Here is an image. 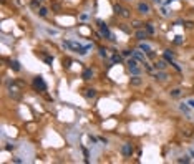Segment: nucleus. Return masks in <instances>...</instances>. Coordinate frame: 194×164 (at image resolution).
Segmentation results:
<instances>
[{
	"instance_id": "nucleus-13",
	"label": "nucleus",
	"mask_w": 194,
	"mask_h": 164,
	"mask_svg": "<svg viewBox=\"0 0 194 164\" xmlns=\"http://www.w3.org/2000/svg\"><path fill=\"white\" fill-rule=\"evenodd\" d=\"M181 88H174V90H171L169 91V95H171V98H179L181 96Z\"/></svg>"
},
{
	"instance_id": "nucleus-20",
	"label": "nucleus",
	"mask_w": 194,
	"mask_h": 164,
	"mask_svg": "<svg viewBox=\"0 0 194 164\" xmlns=\"http://www.w3.org/2000/svg\"><path fill=\"white\" fill-rule=\"evenodd\" d=\"M42 56H43V60H45V63H47V65H52V63H53V56H50V55H45V53H43Z\"/></svg>"
},
{
	"instance_id": "nucleus-23",
	"label": "nucleus",
	"mask_w": 194,
	"mask_h": 164,
	"mask_svg": "<svg viewBox=\"0 0 194 164\" xmlns=\"http://www.w3.org/2000/svg\"><path fill=\"white\" fill-rule=\"evenodd\" d=\"M121 55L126 56V58H130V56H133V50H123V52H121Z\"/></svg>"
},
{
	"instance_id": "nucleus-24",
	"label": "nucleus",
	"mask_w": 194,
	"mask_h": 164,
	"mask_svg": "<svg viewBox=\"0 0 194 164\" xmlns=\"http://www.w3.org/2000/svg\"><path fill=\"white\" fill-rule=\"evenodd\" d=\"M178 162H191V159H189V156H184V157H179Z\"/></svg>"
},
{
	"instance_id": "nucleus-8",
	"label": "nucleus",
	"mask_w": 194,
	"mask_h": 164,
	"mask_svg": "<svg viewBox=\"0 0 194 164\" xmlns=\"http://www.w3.org/2000/svg\"><path fill=\"white\" fill-rule=\"evenodd\" d=\"M85 98H88V100H93V98H96V90L95 88H88V90H85Z\"/></svg>"
},
{
	"instance_id": "nucleus-30",
	"label": "nucleus",
	"mask_w": 194,
	"mask_h": 164,
	"mask_svg": "<svg viewBox=\"0 0 194 164\" xmlns=\"http://www.w3.org/2000/svg\"><path fill=\"white\" fill-rule=\"evenodd\" d=\"M182 23L186 25V28H192L194 27V22H182Z\"/></svg>"
},
{
	"instance_id": "nucleus-10",
	"label": "nucleus",
	"mask_w": 194,
	"mask_h": 164,
	"mask_svg": "<svg viewBox=\"0 0 194 164\" xmlns=\"http://www.w3.org/2000/svg\"><path fill=\"white\" fill-rule=\"evenodd\" d=\"M168 65H169V63H168L166 60H158V61L154 63V68H156V70H166Z\"/></svg>"
},
{
	"instance_id": "nucleus-32",
	"label": "nucleus",
	"mask_w": 194,
	"mask_h": 164,
	"mask_svg": "<svg viewBox=\"0 0 194 164\" xmlns=\"http://www.w3.org/2000/svg\"><path fill=\"white\" fill-rule=\"evenodd\" d=\"M187 104H189L191 108H194V100H187Z\"/></svg>"
},
{
	"instance_id": "nucleus-6",
	"label": "nucleus",
	"mask_w": 194,
	"mask_h": 164,
	"mask_svg": "<svg viewBox=\"0 0 194 164\" xmlns=\"http://www.w3.org/2000/svg\"><path fill=\"white\" fill-rule=\"evenodd\" d=\"M154 80H161V81H164V80H168L169 76H168V73L164 71V70H158V73H154Z\"/></svg>"
},
{
	"instance_id": "nucleus-31",
	"label": "nucleus",
	"mask_w": 194,
	"mask_h": 164,
	"mask_svg": "<svg viewBox=\"0 0 194 164\" xmlns=\"http://www.w3.org/2000/svg\"><path fill=\"white\" fill-rule=\"evenodd\" d=\"M121 30H123V32H126V33H130V28L124 27V25H121Z\"/></svg>"
},
{
	"instance_id": "nucleus-7",
	"label": "nucleus",
	"mask_w": 194,
	"mask_h": 164,
	"mask_svg": "<svg viewBox=\"0 0 194 164\" xmlns=\"http://www.w3.org/2000/svg\"><path fill=\"white\" fill-rule=\"evenodd\" d=\"M130 85H131V86H141L143 80L139 78V75H135V76H131V78H130Z\"/></svg>"
},
{
	"instance_id": "nucleus-27",
	"label": "nucleus",
	"mask_w": 194,
	"mask_h": 164,
	"mask_svg": "<svg viewBox=\"0 0 194 164\" xmlns=\"http://www.w3.org/2000/svg\"><path fill=\"white\" fill-rule=\"evenodd\" d=\"M169 65H173V68H174L176 70V71H179V73H181V66H179V65L178 63H174V61H171V63Z\"/></svg>"
},
{
	"instance_id": "nucleus-28",
	"label": "nucleus",
	"mask_w": 194,
	"mask_h": 164,
	"mask_svg": "<svg viewBox=\"0 0 194 164\" xmlns=\"http://www.w3.org/2000/svg\"><path fill=\"white\" fill-rule=\"evenodd\" d=\"M143 65H144V68H146V70H148V71H149V73H153V66H151V65L148 63V61H144V63H143Z\"/></svg>"
},
{
	"instance_id": "nucleus-17",
	"label": "nucleus",
	"mask_w": 194,
	"mask_h": 164,
	"mask_svg": "<svg viewBox=\"0 0 194 164\" xmlns=\"http://www.w3.org/2000/svg\"><path fill=\"white\" fill-rule=\"evenodd\" d=\"M10 66H12L15 71H20V63H18L17 60H12V61H10Z\"/></svg>"
},
{
	"instance_id": "nucleus-11",
	"label": "nucleus",
	"mask_w": 194,
	"mask_h": 164,
	"mask_svg": "<svg viewBox=\"0 0 194 164\" xmlns=\"http://www.w3.org/2000/svg\"><path fill=\"white\" fill-rule=\"evenodd\" d=\"M81 78H83V80H91V78H93V70L91 68H85L83 70V75H81Z\"/></svg>"
},
{
	"instance_id": "nucleus-4",
	"label": "nucleus",
	"mask_w": 194,
	"mask_h": 164,
	"mask_svg": "<svg viewBox=\"0 0 194 164\" xmlns=\"http://www.w3.org/2000/svg\"><path fill=\"white\" fill-rule=\"evenodd\" d=\"M138 12L141 13V15H148V13H151L149 4H146V2H139V4H138Z\"/></svg>"
},
{
	"instance_id": "nucleus-15",
	"label": "nucleus",
	"mask_w": 194,
	"mask_h": 164,
	"mask_svg": "<svg viewBox=\"0 0 194 164\" xmlns=\"http://www.w3.org/2000/svg\"><path fill=\"white\" fill-rule=\"evenodd\" d=\"M111 61H113V65H116V63H121V61H123V58H121L118 53H115V55H113V58H111Z\"/></svg>"
},
{
	"instance_id": "nucleus-9",
	"label": "nucleus",
	"mask_w": 194,
	"mask_h": 164,
	"mask_svg": "<svg viewBox=\"0 0 194 164\" xmlns=\"http://www.w3.org/2000/svg\"><path fill=\"white\" fill-rule=\"evenodd\" d=\"M138 65H139V61L136 60L135 56H130V58L126 60V66H128V68H135V66H138Z\"/></svg>"
},
{
	"instance_id": "nucleus-3",
	"label": "nucleus",
	"mask_w": 194,
	"mask_h": 164,
	"mask_svg": "<svg viewBox=\"0 0 194 164\" xmlns=\"http://www.w3.org/2000/svg\"><path fill=\"white\" fill-rule=\"evenodd\" d=\"M121 152H123V156L131 157V156H133V152H135V148H133V144H131V143H124L123 146H121Z\"/></svg>"
},
{
	"instance_id": "nucleus-5",
	"label": "nucleus",
	"mask_w": 194,
	"mask_h": 164,
	"mask_svg": "<svg viewBox=\"0 0 194 164\" xmlns=\"http://www.w3.org/2000/svg\"><path fill=\"white\" fill-rule=\"evenodd\" d=\"M143 53H144L143 50H133V56H135V58H136V60H138L141 65L146 61V60H144V55H143Z\"/></svg>"
},
{
	"instance_id": "nucleus-12",
	"label": "nucleus",
	"mask_w": 194,
	"mask_h": 164,
	"mask_svg": "<svg viewBox=\"0 0 194 164\" xmlns=\"http://www.w3.org/2000/svg\"><path fill=\"white\" fill-rule=\"evenodd\" d=\"M148 35H149V33H148L146 30H138V32H136V38H138L139 42L146 40V38H148Z\"/></svg>"
},
{
	"instance_id": "nucleus-18",
	"label": "nucleus",
	"mask_w": 194,
	"mask_h": 164,
	"mask_svg": "<svg viewBox=\"0 0 194 164\" xmlns=\"http://www.w3.org/2000/svg\"><path fill=\"white\" fill-rule=\"evenodd\" d=\"M144 27H146V32L149 33V35L154 33V27H153V23H144Z\"/></svg>"
},
{
	"instance_id": "nucleus-19",
	"label": "nucleus",
	"mask_w": 194,
	"mask_h": 164,
	"mask_svg": "<svg viewBox=\"0 0 194 164\" xmlns=\"http://www.w3.org/2000/svg\"><path fill=\"white\" fill-rule=\"evenodd\" d=\"M30 5H32V8H40L42 7V0H32Z\"/></svg>"
},
{
	"instance_id": "nucleus-22",
	"label": "nucleus",
	"mask_w": 194,
	"mask_h": 164,
	"mask_svg": "<svg viewBox=\"0 0 194 164\" xmlns=\"http://www.w3.org/2000/svg\"><path fill=\"white\" fill-rule=\"evenodd\" d=\"M133 75H141V70H139V66H135V68H128Z\"/></svg>"
},
{
	"instance_id": "nucleus-14",
	"label": "nucleus",
	"mask_w": 194,
	"mask_h": 164,
	"mask_svg": "<svg viewBox=\"0 0 194 164\" xmlns=\"http://www.w3.org/2000/svg\"><path fill=\"white\" fill-rule=\"evenodd\" d=\"M139 50H143L144 53H148V52H151V47L148 43H144V42H141V43H139Z\"/></svg>"
},
{
	"instance_id": "nucleus-29",
	"label": "nucleus",
	"mask_w": 194,
	"mask_h": 164,
	"mask_svg": "<svg viewBox=\"0 0 194 164\" xmlns=\"http://www.w3.org/2000/svg\"><path fill=\"white\" fill-rule=\"evenodd\" d=\"M174 43L176 45H181L182 43V36H176V38H174Z\"/></svg>"
},
{
	"instance_id": "nucleus-33",
	"label": "nucleus",
	"mask_w": 194,
	"mask_h": 164,
	"mask_svg": "<svg viewBox=\"0 0 194 164\" xmlns=\"http://www.w3.org/2000/svg\"><path fill=\"white\" fill-rule=\"evenodd\" d=\"M12 161H13V162H22V159H20V157H13Z\"/></svg>"
},
{
	"instance_id": "nucleus-25",
	"label": "nucleus",
	"mask_w": 194,
	"mask_h": 164,
	"mask_svg": "<svg viewBox=\"0 0 194 164\" xmlns=\"http://www.w3.org/2000/svg\"><path fill=\"white\" fill-rule=\"evenodd\" d=\"M98 52H100V56H106L108 55V50H106V48H103V47H101V48H100V50H98Z\"/></svg>"
},
{
	"instance_id": "nucleus-16",
	"label": "nucleus",
	"mask_w": 194,
	"mask_h": 164,
	"mask_svg": "<svg viewBox=\"0 0 194 164\" xmlns=\"http://www.w3.org/2000/svg\"><path fill=\"white\" fill-rule=\"evenodd\" d=\"M38 15L40 17H47L48 15V8L47 7H40L38 8Z\"/></svg>"
},
{
	"instance_id": "nucleus-34",
	"label": "nucleus",
	"mask_w": 194,
	"mask_h": 164,
	"mask_svg": "<svg viewBox=\"0 0 194 164\" xmlns=\"http://www.w3.org/2000/svg\"><path fill=\"white\" fill-rule=\"evenodd\" d=\"M171 2H174V0H168V2H166V4H171Z\"/></svg>"
},
{
	"instance_id": "nucleus-2",
	"label": "nucleus",
	"mask_w": 194,
	"mask_h": 164,
	"mask_svg": "<svg viewBox=\"0 0 194 164\" xmlns=\"http://www.w3.org/2000/svg\"><path fill=\"white\" fill-rule=\"evenodd\" d=\"M98 25H100V32H101V35L103 36H106L108 40H111V42H115V35L110 32V28H108V25L105 23V22H98Z\"/></svg>"
},
{
	"instance_id": "nucleus-1",
	"label": "nucleus",
	"mask_w": 194,
	"mask_h": 164,
	"mask_svg": "<svg viewBox=\"0 0 194 164\" xmlns=\"http://www.w3.org/2000/svg\"><path fill=\"white\" fill-rule=\"evenodd\" d=\"M32 83H33V88L38 90L40 93H45V91H47V83L43 81V78H42V76H35Z\"/></svg>"
},
{
	"instance_id": "nucleus-21",
	"label": "nucleus",
	"mask_w": 194,
	"mask_h": 164,
	"mask_svg": "<svg viewBox=\"0 0 194 164\" xmlns=\"http://www.w3.org/2000/svg\"><path fill=\"white\" fill-rule=\"evenodd\" d=\"M189 108H191V106H189V104H184V103H181V104H179V109H181V111H184V113H189Z\"/></svg>"
},
{
	"instance_id": "nucleus-26",
	"label": "nucleus",
	"mask_w": 194,
	"mask_h": 164,
	"mask_svg": "<svg viewBox=\"0 0 194 164\" xmlns=\"http://www.w3.org/2000/svg\"><path fill=\"white\" fill-rule=\"evenodd\" d=\"M115 12L118 13V15H121V12H123V7H121V5H115Z\"/></svg>"
}]
</instances>
